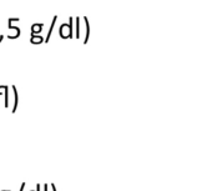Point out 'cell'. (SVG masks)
<instances>
[{
    "label": "cell",
    "mask_w": 212,
    "mask_h": 191,
    "mask_svg": "<svg viewBox=\"0 0 212 191\" xmlns=\"http://www.w3.org/2000/svg\"><path fill=\"white\" fill-rule=\"evenodd\" d=\"M71 26L70 25H66V24H64L61 28H60V34H61V36L64 38V39H66V38H69L70 35H71Z\"/></svg>",
    "instance_id": "obj_1"
},
{
    "label": "cell",
    "mask_w": 212,
    "mask_h": 191,
    "mask_svg": "<svg viewBox=\"0 0 212 191\" xmlns=\"http://www.w3.org/2000/svg\"><path fill=\"white\" fill-rule=\"evenodd\" d=\"M13 93H14V105H13V112H15L16 111V109H18V101H19V99H18V91H16V89H15V86H13Z\"/></svg>",
    "instance_id": "obj_2"
},
{
    "label": "cell",
    "mask_w": 212,
    "mask_h": 191,
    "mask_svg": "<svg viewBox=\"0 0 212 191\" xmlns=\"http://www.w3.org/2000/svg\"><path fill=\"white\" fill-rule=\"evenodd\" d=\"M31 43H34V44L43 43V38H41V36H39V35H35V36H33V38H31Z\"/></svg>",
    "instance_id": "obj_3"
},
{
    "label": "cell",
    "mask_w": 212,
    "mask_h": 191,
    "mask_svg": "<svg viewBox=\"0 0 212 191\" xmlns=\"http://www.w3.org/2000/svg\"><path fill=\"white\" fill-rule=\"evenodd\" d=\"M41 25H39V24H35L34 26H33V29H31V31L33 33H39V31H41Z\"/></svg>",
    "instance_id": "obj_4"
},
{
    "label": "cell",
    "mask_w": 212,
    "mask_h": 191,
    "mask_svg": "<svg viewBox=\"0 0 212 191\" xmlns=\"http://www.w3.org/2000/svg\"><path fill=\"white\" fill-rule=\"evenodd\" d=\"M30 191H41V185L36 184V190H30Z\"/></svg>",
    "instance_id": "obj_5"
},
{
    "label": "cell",
    "mask_w": 212,
    "mask_h": 191,
    "mask_svg": "<svg viewBox=\"0 0 212 191\" xmlns=\"http://www.w3.org/2000/svg\"><path fill=\"white\" fill-rule=\"evenodd\" d=\"M43 188H44V189H43L44 191H49V185H48V184H44Z\"/></svg>",
    "instance_id": "obj_6"
},
{
    "label": "cell",
    "mask_w": 212,
    "mask_h": 191,
    "mask_svg": "<svg viewBox=\"0 0 212 191\" xmlns=\"http://www.w3.org/2000/svg\"><path fill=\"white\" fill-rule=\"evenodd\" d=\"M25 185H26V184H25V183H23V184H21V186H20V189H19V191H24V188H25Z\"/></svg>",
    "instance_id": "obj_7"
},
{
    "label": "cell",
    "mask_w": 212,
    "mask_h": 191,
    "mask_svg": "<svg viewBox=\"0 0 212 191\" xmlns=\"http://www.w3.org/2000/svg\"><path fill=\"white\" fill-rule=\"evenodd\" d=\"M50 188H51V191H58V190H56V188H55V185H54V184H51V186H50Z\"/></svg>",
    "instance_id": "obj_8"
},
{
    "label": "cell",
    "mask_w": 212,
    "mask_h": 191,
    "mask_svg": "<svg viewBox=\"0 0 212 191\" xmlns=\"http://www.w3.org/2000/svg\"><path fill=\"white\" fill-rule=\"evenodd\" d=\"M1 191H10V190H1Z\"/></svg>",
    "instance_id": "obj_9"
}]
</instances>
